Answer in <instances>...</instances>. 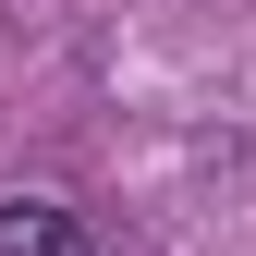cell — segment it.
Wrapping results in <instances>:
<instances>
[{"mask_svg":"<svg viewBox=\"0 0 256 256\" xmlns=\"http://www.w3.org/2000/svg\"><path fill=\"white\" fill-rule=\"evenodd\" d=\"M0 256H98V244H86V220H74V208L12 196V208H0Z\"/></svg>","mask_w":256,"mask_h":256,"instance_id":"cell-1","label":"cell"}]
</instances>
